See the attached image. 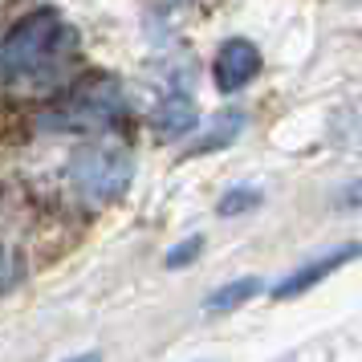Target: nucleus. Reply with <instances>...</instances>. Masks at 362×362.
Wrapping results in <instances>:
<instances>
[{"label":"nucleus","instance_id":"f257e3e1","mask_svg":"<svg viewBox=\"0 0 362 362\" xmlns=\"http://www.w3.org/2000/svg\"><path fill=\"white\" fill-rule=\"evenodd\" d=\"M74 49V33H69L62 17L53 8H41L33 17H25L4 37L0 45V82H25V86H45L57 78V66L66 62Z\"/></svg>","mask_w":362,"mask_h":362},{"label":"nucleus","instance_id":"f03ea898","mask_svg":"<svg viewBox=\"0 0 362 362\" xmlns=\"http://www.w3.org/2000/svg\"><path fill=\"white\" fill-rule=\"evenodd\" d=\"M131 175H134L131 155L118 147H102L98 143V147L74 151V159H69V180L90 199H118L131 187Z\"/></svg>","mask_w":362,"mask_h":362},{"label":"nucleus","instance_id":"7ed1b4c3","mask_svg":"<svg viewBox=\"0 0 362 362\" xmlns=\"http://www.w3.org/2000/svg\"><path fill=\"white\" fill-rule=\"evenodd\" d=\"M122 115V94L115 82H98L90 86L82 98H74L62 115H45L41 127L45 131H102Z\"/></svg>","mask_w":362,"mask_h":362},{"label":"nucleus","instance_id":"20e7f679","mask_svg":"<svg viewBox=\"0 0 362 362\" xmlns=\"http://www.w3.org/2000/svg\"><path fill=\"white\" fill-rule=\"evenodd\" d=\"M257 69H261V53H257V45L245 41V37H232V41H224L220 53H216L212 78H216V86H220L224 94H236L240 86H248L252 78H257Z\"/></svg>","mask_w":362,"mask_h":362},{"label":"nucleus","instance_id":"39448f33","mask_svg":"<svg viewBox=\"0 0 362 362\" xmlns=\"http://www.w3.org/2000/svg\"><path fill=\"white\" fill-rule=\"evenodd\" d=\"M354 257H358V245L334 248V252H326V257H317V261L301 264L297 273H289V277H285L277 289H273V297H277V301H285V297H301L305 289H313L317 281H326L329 273H338V269H342L346 261H354Z\"/></svg>","mask_w":362,"mask_h":362},{"label":"nucleus","instance_id":"423d86ee","mask_svg":"<svg viewBox=\"0 0 362 362\" xmlns=\"http://www.w3.org/2000/svg\"><path fill=\"white\" fill-rule=\"evenodd\" d=\"M151 127L163 134V139H180L196 127V102L187 98V94H167L159 106H155V115H151Z\"/></svg>","mask_w":362,"mask_h":362},{"label":"nucleus","instance_id":"0eeeda50","mask_svg":"<svg viewBox=\"0 0 362 362\" xmlns=\"http://www.w3.org/2000/svg\"><path fill=\"white\" fill-rule=\"evenodd\" d=\"M245 131V115L240 110H220V115L208 122V131H204V139H196L192 147H187V155H204V151H220L228 147L236 134Z\"/></svg>","mask_w":362,"mask_h":362},{"label":"nucleus","instance_id":"6e6552de","mask_svg":"<svg viewBox=\"0 0 362 362\" xmlns=\"http://www.w3.org/2000/svg\"><path fill=\"white\" fill-rule=\"evenodd\" d=\"M261 289V281L257 277H245V281H232V285H224V289H216L208 301H204V310L208 313H228V310H236V305H245L248 297Z\"/></svg>","mask_w":362,"mask_h":362},{"label":"nucleus","instance_id":"1a4fd4ad","mask_svg":"<svg viewBox=\"0 0 362 362\" xmlns=\"http://www.w3.org/2000/svg\"><path fill=\"white\" fill-rule=\"evenodd\" d=\"M261 204V192L257 187H232L228 196L220 199V216H236V212H248Z\"/></svg>","mask_w":362,"mask_h":362},{"label":"nucleus","instance_id":"9d476101","mask_svg":"<svg viewBox=\"0 0 362 362\" xmlns=\"http://www.w3.org/2000/svg\"><path fill=\"white\" fill-rule=\"evenodd\" d=\"M199 248H204V236H187L183 245H175L167 252V269H183V264H192L199 257Z\"/></svg>","mask_w":362,"mask_h":362},{"label":"nucleus","instance_id":"9b49d317","mask_svg":"<svg viewBox=\"0 0 362 362\" xmlns=\"http://www.w3.org/2000/svg\"><path fill=\"white\" fill-rule=\"evenodd\" d=\"M17 277H21L17 257H13L8 248H0V293H4V289H13V285H17Z\"/></svg>","mask_w":362,"mask_h":362},{"label":"nucleus","instance_id":"f8f14e48","mask_svg":"<svg viewBox=\"0 0 362 362\" xmlns=\"http://www.w3.org/2000/svg\"><path fill=\"white\" fill-rule=\"evenodd\" d=\"M358 204H362V180L342 192V208H358Z\"/></svg>","mask_w":362,"mask_h":362}]
</instances>
